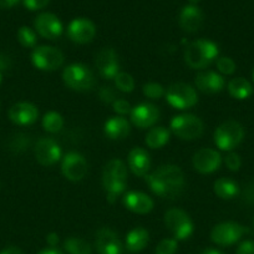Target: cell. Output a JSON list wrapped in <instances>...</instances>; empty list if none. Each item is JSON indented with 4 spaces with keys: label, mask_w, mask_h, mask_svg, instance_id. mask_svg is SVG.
I'll return each instance as SVG.
<instances>
[{
    "label": "cell",
    "mask_w": 254,
    "mask_h": 254,
    "mask_svg": "<svg viewBox=\"0 0 254 254\" xmlns=\"http://www.w3.org/2000/svg\"><path fill=\"white\" fill-rule=\"evenodd\" d=\"M147 182L155 194L173 199L181 194L185 186V175L175 165H163L147 176Z\"/></svg>",
    "instance_id": "cell-1"
},
{
    "label": "cell",
    "mask_w": 254,
    "mask_h": 254,
    "mask_svg": "<svg viewBox=\"0 0 254 254\" xmlns=\"http://www.w3.org/2000/svg\"><path fill=\"white\" fill-rule=\"evenodd\" d=\"M102 185L107 193V201L115 202L116 197L126 190L127 168L121 160H111L102 172Z\"/></svg>",
    "instance_id": "cell-2"
},
{
    "label": "cell",
    "mask_w": 254,
    "mask_h": 254,
    "mask_svg": "<svg viewBox=\"0 0 254 254\" xmlns=\"http://www.w3.org/2000/svg\"><path fill=\"white\" fill-rule=\"evenodd\" d=\"M219 50L216 43L211 40H196L185 50V61L192 69H204L218 56Z\"/></svg>",
    "instance_id": "cell-3"
},
{
    "label": "cell",
    "mask_w": 254,
    "mask_h": 254,
    "mask_svg": "<svg viewBox=\"0 0 254 254\" xmlns=\"http://www.w3.org/2000/svg\"><path fill=\"white\" fill-rule=\"evenodd\" d=\"M63 80L67 87L76 91H87L94 87L95 75L84 64H71L65 67Z\"/></svg>",
    "instance_id": "cell-4"
},
{
    "label": "cell",
    "mask_w": 254,
    "mask_h": 254,
    "mask_svg": "<svg viewBox=\"0 0 254 254\" xmlns=\"http://www.w3.org/2000/svg\"><path fill=\"white\" fill-rule=\"evenodd\" d=\"M244 138V128L239 122L226 121L217 127L214 143L222 151H232L241 145Z\"/></svg>",
    "instance_id": "cell-5"
},
{
    "label": "cell",
    "mask_w": 254,
    "mask_h": 254,
    "mask_svg": "<svg viewBox=\"0 0 254 254\" xmlns=\"http://www.w3.org/2000/svg\"><path fill=\"white\" fill-rule=\"evenodd\" d=\"M171 130L182 140H196L202 136L204 126L199 117L186 114L173 117L171 121Z\"/></svg>",
    "instance_id": "cell-6"
},
{
    "label": "cell",
    "mask_w": 254,
    "mask_h": 254,
    "mask_svg": "<svg viewBox=\"0 0 254 254\" xmlns=\"http://www.w3.org/2000/svg\"><path fill=\"white\" fill-rule=\"evenodd\" d=\"M165 224L176 239H187L193 233V223L182 209L172 208L165 213Z\"/></svg>",
    "instance_id": "cell-7"
},
{
    "label": "cell",
    "mask_w": 254,
    "mask_h": 254,
    "mask_svg": "<svg viewBox=\"0 0 254 254\" xmlns=\"http://www.w3.org/2000/svg\"><path fill=\"white\" fill-rule=\"evenodd\" d=\"M166 100L171 106L178 110H185L193 107L198 101L197 92L190 85L178 82L168 87L166 92Z\"/></svg>",
    "instance_id": "cell-8"
},
{
    "label": "cell",
    "mask_w": 254,
    "mask_h": 254,
    "mask_svg": "<svg viewBox=\"0 0 254 254\" xmlns=\"http://www.w3.org/2000/svg\"><path fill=\"white\" fill-rule=\"evenodd\" d=\"M34 66L44 71H54L64 64V54L53 46H38L31 54Z\"/></svg>",
    "instance_id": "cell-9"
},
{
    "label": "cell",
    "mask_w": 254,
    "mask_h": 254,
    "mask_svg": "<svg viewBox=\"0 0 254 254\" xmlns=\"http://www.w3.org/2000/svg\"><path fill=\"white\" fill-rule=\"evenodd\" d=\"M248 229L236 222H223L212 229L211 239L218 246H232L243 237Z\"/></svg>",
    "instance_id": "cell-10"
},
{
    "label": "cell",
    "mask_w": 254,
    "mask_h": 254,
    "mask_svg": "<svg viewBox=\"0 0 254 254\" xmlns=\"http://www.w3.org/2000/svg\"><path fill=\"white\" fill-rule=\"evenodd\" d=\"M63 175L72 182L81 181L87 173V161L77 152H69L61 163Z\"/></svg>",
    "instance_id": "cell-11"
},
{
    "label": "cell",
    "mask_w": 254,
    "mask_h": 254,
    "mask_svg": "<svg viewBox=\"0 0 254 254\" xmlns=\"http://www.w3.org/2000/svg\"><path fill=\"white\" fill-rule=\"evenodd\" d=\"M35 158L40 165L53 166L60 160L61 148L54 138L43 137L35 145Z\"/></svg>",
    "instance_id": "cell-12"
},
{
    "label": "cell",
    "mask_w": 254,
    "mask_h": 254,
    "mask_svg": "<svg viewBox=\"0 0 254 254\" xmlns=\"http://www.w3.org/2000/svg\"><path fill=\"white\" fill-rule=\"evenodd\" d=\"M96 35V26L89 19L77 18L70 23L67 36L76 44H87Z\"/></svg>",
    "instance_id": "cell-13"
},
{
    "label": "cell",
    "mask_w": 254,
    "mask_h": 254,
    "mask_svg": "<svg viewBox=\"0 0 254 254\" xmlns=\"http://www.w3.org/2000/svg\"><path fill=\"white\" fill-rule=\"evenodd\" d=\"M96 67L104 79H115L120 70L119 58L114 49L104 48L96 55Z\"/></svg>",
    "instance_id": "cell-14"
},
{
    "label": "cell",
    "mask_w": 254,
    "mask_h": 254,
    "mask_svg": "<svg viewBox=\"0 0 254 254\" xmlns=\"http://www.w3.org/2000/svg\"><path fill=\"white\" fill-rule=\"evenodd\" d=\"M36 31L43 38L54 40L63 34V24L60 19L53 13H41L34 21Z\"/></svg>",
    "instance_id": "cell-15"
},
{
    "label": "cell",
    "mask_w": 254,
    "mask_h": 254,
    "mask_svg": "<svg viewBox=\"0 0 254 254\" xmlns=\"http://www.w3.org/2000/svg\"><path fill=\"white\" fill-rule=\"evenodd\" d=\"M222 156L212 148H202L193 156V167L201 173H212L221 167Z\"/></svg>",
    "instance_id": "cell-16"
},
{
    "label": "cell",
    "mask_w": 254,
    "mask_h": 254,
    "mask_svg": "<svg viewBox=\"0 0 254 254\" xmlns=\"http://www.w3.org/2000/svg\"><path fill=\"white\" fill-rule=\"evenodd\" d=\"M160 119V110L153 104H140L131 110V120L133 125L140 128L153 126Z\"/></svg>",
    "instance_id": "cell-17"
},
{
    "label": "cell",
    "mask_w": 254,
    "mask_h": 254,
    "mask_svg": "<svg viewBox=\"0 0 254 254\" xmlns=\"http://www.w3.org/2000/svg\"><path fill=\"white\" fill-rule=\"evenodd\" d=\"M95 247L99 254H122V243L114 231L109 228H101L96 233Z\"/></svg>",
    "instance_id": "cell-18"
},
{
    "label": "cell",
    "mask_w": 254,
    "mask_h": 254,
    "mask_svg": "<svg viewBox=\"0 0 254 254\" xmlns=\"http://www.w3.org/2000/svg\"><path fill=\"white\" fill-rule=\"evenodd\" d=\"M8 116L15 125L26 126L34 124L38 120L39 111L35 105L30 102H18L9 109Z\"/></svg>",
    "instance_id": "cell-19"
},
{
    "label": "cell",
    "mask_w": 254,
    "mask_h": 254,
    "mask_svg": "<svg viewBox=\"0 0 254 254\" xmlns=\"http://www.w3.org/2000/svg\"><path fill=\"white\" fill-rule=\"evenodd\" d=\"M203 13L196 5H186L180 14V25L187 33H196L203 25Z\"/></svg>",
    "instance_id": "cell-20"
},
{
    "label": "cell",
    "mask_w": 254,
    "mask_h": 254,
    "mask_svg": "<svg viewBox=\"0 0 254 254\" xmlns=\"http://www.w3.org/2000/svg\"><path fill=\"white\" fill-rule=\"evenodd\" d=\"M197 89L204 94H217L224 89V77L214 71L199 72L194 79Z\"/></svg>",
    "instance_id": "cell-21"
},
{
    "label": "cell",
    "mask_w": 254,
    "mask_h": 254,
    "mask_svg": "<svg viewBox=\"0 0 254 254\" xmlns=\"http://www.w3.org/2000/svg\"><path fill=\"white\" fill-rule=\"evenodd\" d=\"M124 204L127 209L138 214L150 213L153 209V201L151 197L142 192H128L124 197Z\"/></svg>",
    "instance_id": "cell-22"
},
{
    "label": "cell",
    "mask_w": 254,
    "mask_h": 254,
    "mask_svg": "<svg viewBox=\"0 0 254 254\" xmlns=\"http://www.w3.org/2000/svg\"><path fill=\"white\" fill-rule=\"evenodd\" d=\"M128 166L131 171L138 177H143L147 175L151 166L150 155L143 148L136 147L128 153Z\"/></svg>",
    "instance_id": "cell-23"
},
{
    "label": "cell",
    "mask_w": 254,
    "mask_h": 254,
    "mask_svg": "<svg viewBox=\"0 0 254 254\" xmlns=\"http://www.w3.org/2000/svg\"><path fill=\"white\" fill-rule=\"evenodd\" d=\"M105 135L110 140H122L130 135V124L124 117H111L105 122Z\"/></svg>",
    "instance_id": "cell-24"
},
{
    "label": "cell",
    "mask_w": 254,
    "mask_h": 254,
    "mask_svg": "<svg viewBox=\"0 0 254 254\" xmlns=\"http://www.w3.org/2000/svg\"><path fill=\"white\" fill-rule=\"evenodd\" d=\"M148 232L145 228H133L132 231L128 232L126 236V248L127 251H130L131 253H137L141 252L148 243Z\"/></svg>",
    "instance_id": "cell-25"
},
{
    "label": "cell",
    "mask_w": 254,
    "mask_h": 254,
    "mask_svg": "<svg viewBox=\"0 0 254 254\" xmlns=\"http://www.w3.org/2000/svg\"><path fill=\"white\" fill-rule=\"evenodd\" d=\"M228 92L233 99L247 100L253 94V86L244 77H234L228 82Z\"/></svg>",
    "instance_id": "cell-26"
},
{
    "label": "cell",
    "mask_w": 254,
    "mask_h": 254,
    "mask_svg": "<svg viewBox=\"0 0 254 254\" xmlns=\"http://www.w3.org/2000/svg\"><path fill=\"white\" fill-rule=\"evenodd\" d=\"M214 193L222 199H233L239 194V186L231 178H219L214 182Z\"/></svg>",
    "instance_id": "cell-27"
},
{
    "label": "cell",
    "mask_w": 254,
    "mask_h": 254,
    "mask_svg": "<svg viewBox=\"0 0 254 254\" xmlns=\"http://www.w3.org/2000/svg\"><path fill=\"white\" fill-rule=\"evenodd\" d=\"M170 140V131L165 127H153L146 135V145L150 148H161Z\"/></svg>",
    "instance_id": "cell-28"
},
{
    "label": "cell",
    "mask_w": 254,
    "mask_h": 254,
    "mask_svg": "<svg viewBox=\"0 0 254 254\" xmlns=\"http://www.w3.org/2000/svg\"><path fill=\"white\" fill-rule=\"evenodd\" d=\"M64 248L69 254H91V246L86 241L76 237L67 238L64 243Z\"/></svg>",
    "instance_id": "cell-29"
},
{
    "label": "cell",
    "mask_w": 254,
    "mask_h": 254,
    "mask_svg": "<svg viewBox=\"0 0 254 254\" xmlns=\"http://www.w3.org/2000/svg\"><path fill=\"white\" fill-rule=\"evenodd\" d=\"M64 126V119L60 114L55 111L48 112L43 119L44 130L50 133L59 132Z\"/></svg>",
    "instance_id": "cell-30"
},
{
    "label": "cell",
    "mask_w": 254,
    "mask_h": 254,
    "mask_svg": "<svg viewBox=\"0 0 254 254\" xmlns=\"http://www.w3.org/2000/svg\"><path fill=\"white\" fill-rule=\"evenodd\" d=\"M115 84L117 89L122 92H131L135 89V80L127 72H119L115 76Z\"/></svg>",
    "instance_id": "cell-31"
},
{
    "label": "cell",
    "mask_w": 254,
    "mask_h": 254,
    "mask_svg": "<svg viewBox=\"0 0 254 254\" xmlns=\"http://www.w3.org/2000/svg\"><path fill=\"white\" fill-rule=\"evenodd\" d=\"M18 40L25 48H34L36 44V34L28 26H21L18 30Z\"/></svg>",
    "instance_id": "cell-32"
},
{
    "label": "cell",
    "mask_w": 254,
    "mask_h": 254,
    "mask_svg": "<svg viewBox=\"0 0 254 254\" xmlns=\"http://www.w3.org/2000/svg\"><path fill=\"white\" fill-rule=\"evenodd\" d=\"M143 94L146 97L152 100H158L165 95V89L161 84L157 82H148L143 85Z\"/></svg>",
    "instance_id": "cell-33"
},
{
    "label": "cell",
    "mask_w": 254,
    "mask_h": 254,
    "mask_svg": "<svg viewBox=\"0 0 254 254\" xmlns=\"http://www.w3.org/2000/svg\"><path fill=\"white\" fill-rule=\"evenodd\" d=\"M178 248L177 239H163L156 247V254H175Z\"/></svg>",
    "instance_id": "cell-34"
},
{
    "label": "cell",
    "mask_w": 254,
    "mask_h": 254,
    "mask_svg": "<svg viewBox=\"0 0 254 254\" xmlns=\"http://www.w3.org/2000/svg\"><path fill=\"white\" fill-rule=\"evenodd\" d=\"M236 63L231 58L222 56L217 60V69L223 75H232L236 71Z\"/></svg>",
    "instance_id": "cell-35"
},
{
    "label": "cell",
    "mask_w": 254,
    "mask_h": 254,
    "mask_svg": "<svg viewBox=\"0 0 254 254\" xmlns=\"http://www.w3.org/2000/svg\"><path fill=\"white\" fill-rule=\"evenodd\" d=\"M29 143H30V140H29L28 136L23 135V133H19V135H16L15 137L13 138V141H11L10 143V147L11 150L15 151V152H21V151L26 150Z\"/></svg>",
    "instance_id": "cell-36"
},
{
    "label": "cell",
    "mask_w": 254,
    "mask_h": 254,
    "mask_svg": "<svg viewBox=\"0 0 254 254\" xmlns=\"http://www.w3.org/2000/svg\"><path fill=\"white\" fill-rule=\"evenodd\" d=\"M224 162H226V166L228 167V170L233 171V172H237L242 166L241 157H239V155H237L234 152H231L229 155H227Z\"/></svg>",
    "instance_id": "cell-37"
},
{
    "label": "cell",
    "mask_w": 254,
    "mask_h": 254,
    "mask_svg": "<svg viewBox=\"0 0 254 254\" xmlns=\"http://www.w3.org/2000/svg\"><path fill=\"white\" fill-rule=\"evenodd\" d=\"M99 96L101 99V101H104L105 104H114V101L116 100V95L115 91L110 86H102L99 91Z\"/></svg>",
    "instance_id": "cell-38"
},
{
    "label": "cell",
    "mask_w": 254,
    "mask_h": 254,
    "mask_svg": "<svg viewBox=\"0 0 254 254\" xmlns=\"http://www.w3.org/2000/svg\"><path fill=\"white\" fill-rule=\"evenodd\" d=\"M112 107H114V111L120 115H126L131 111L130 104H128L126 100H122V99L115 100L114 104H112Z\"/></svg>",
    "instance_id": "cell-39"
},
{
    "label": "cell",
    "mask_w": 254,
    "mask_h": 254,
    "mask_svg": "<svg viewBox=\"0 0 254 254\" xmlns=\"http://www.w3.org/2000/svg\"><path fill=\"white\" fill-rule=\"evenodd\" d=\"M23 3L29 10H40L50 3V0H23Z\"/></svg>",
    "instance_id": "cell-40"
},
{
    "label": "cell",
    "mask_w": 254,
    "mask_h": 254,
    "mask_svg": "<svg viewBox=\"0 0 254 254\" xmlns=\"http://www.w3.org/2000/svg\"><path fill=\"white\" fill-rule=\"evenodd\" d=\"M236 254H254V241L242 242Z\"/></svg>",
    "instance_id": "cell-41"
},
{
    "label": "cell",
    "mask_w": 254,
    "mask_h": 254,
    "mask_svg": "<svg viewBox=\"0 0 254 254\" xmlns=\"http://www.w3.org/2000/svg\"><path fill=\"white\" fill-rule=\"evenodd\" d=\"M243 197L248 203H254V183L247 186L243 192Z\"/></svg>",
    "instance_id": "cell-42"
},
{
    "label": "cell",
    "mask_w": 254,
    "mask_h": 254,
    "mask_svg": "<svg viewBox=\"0 0 254 254\" xmlns=\"http://www.w3.org/2000/svg\"><path fill=\"white\" fill-rule=\"evenodd\" d=\"M11 66V60L5 54H0V72L8 70Z\"/></svg>",
    "instance_id": "cell-43"
},
{
    "label": "cell",
    "mask_w": 254,
    "mask_h": 254,
    "mask_svg": "<svg viewBox=\"0 0 254 254\" xmlns=\"http://www.w3.org/2000/svg\"><path fill=\"white\" fill-rule=\"evenodd\" d=\"M46 242H48V244L50 247H55L56 244L59 243V236L56 233H49L48 236H46Z\"/></svg>",
    "instance_id": "cell-44"
},
{
    "label": "cell",
    "mask_w": 254,
    "mask_h": 254,
    "mask_svg": "<svg viewBox=\"0 0 254 254\" xmlns=\"http://www.w3.org/2000/svg\"><path fill=\"white\" fill-rule=\"evenodd\" d=\"M0 254H23V252H21L20 248H18V247H6L5 249H3V251L0 252Z\"/></svg>",
    "instance_id": "cell-45"
},
{
    "label": "cell",
    "mask_w": 254,
    "mask_h": 254,
    "mask_svg": "<svg viewBox=\"0 0 254 254\" xmlns=\"http://www.w3.org/2000/svg\"><path fill=\"white\" fill-rule=\"evenodd\" d=\"M19 3V0H0V8L8 9L13 8L14 5Z\"/></svg>",
    "instance_id": "cell-46"
},
{
    "label": "cell",
    "mask_w": 254,
    "mask_h": 254,
    "mask_svg": "<svg viewBox=\"0 0 254 254\" xmlns=\"http://www.w3.org/2000/svg\"><path fill=\"white\" fill-rule=\"evenodd\" d=\"M36 254H63V253H61V251L56 249L55 247H51V248L43 249V251H40L39 253H36Z\"/></svg>",
    "instance_id": "cell-47"
},
{
    "label": "cell",
    "mask_w": 254,
    "mask_h": 254,
    "mask_svg": "<svg viewBox=\"0 0 254 254\" xmlns=\"http://www.w3.org/2000/svg\"><path fill=\"white\" fill-rule=\"evenodd\" d=\"M201 254H223V253H222V252H219V251H217V249L209 248V249H204V251L202 252Z\"/></svg>",
    "instance_id": "cell-48"
},
{
    "label": "cell",
    "mask_w": 254,
    "mask_h": 254,
    "mask_svg": "<svg viewBox=\"0 0 254 254\" xmlns=\"http://www.w3.org/2000/svg\"><path fill=\"white\" fill-rule=\"evenodd\" d=\"M188 1H190L192 4H196V3H198L199 0H188Z\"/></svg>",
    "instance_id": "cell-49"
},
{
    "label": "cell",
    "mask_w": 254,
    "mask_h": 254,
    "mask_svg": "<svg viewBox=\"0 0 254 254\" xmlns=\"http://www.w3.org/2000/svg\"><path fill=\"white\" fill-rule=\"evenodd\" d=\"M1 81H3V75H1V72H0V84H1Z\"/></svg>",
    "instance_id": "cell-50"
},
{
    "label": "cell",
    "mask_w": 254,
    "mask_h": 254,
    "mask_svg": "<svg viewBox=\"0 0 254 254\" xmlns=\"http://www.w3.org/2000/svg\"><path fill=\"white\" fill-rule=\"evenodd\" d=\"M253 81H254V69H253Z\"/></svg>",
    "instance_id": "cell-51"
}]
</instances>
